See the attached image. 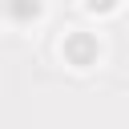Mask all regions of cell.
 <instances>
[{"label":"cell","mask_w":129,"mask_h":129,"mask_svg":"<svg viewBox=\"0 0 129 129\" xmlns=\"http://www.w3.org/2000/svg\"><path fill=\"white\" fill-rule=\"evenodd\" d=\"M97 36H89V32H73V36H64V60L69 64H77V69H89V64H97Z\"/></svg>","instance_id":"1"},{"label":"cell","mask_w":129,"mask_h":129,"mask_svg":"<svg viewBox=\"0 0 129 129\" xmlns=\"http://www.w3.org/2000/svg\"><path fill=\"white\" fill-rule=\"evenodd\" d=\"M85 8H89V12H113L117 0H85Z\"/></svg>","instance_id":"3"},{"label":"cell","mask_w":129,"mask_h":129,"mask_svg":"<svg viewBox=\"0 0 129 129\" xmlns=\"http://www.w3.org/2000/svg\"><path fill=\"white\" fill-rule=\"evenodd\" d=\"M4 12L16 20V24H28L40 16V0H4Z\"/></svg>","instance_id":"2"}]
</instances>
